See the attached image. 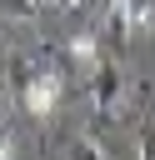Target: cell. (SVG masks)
<instances>
[{"instance_id": "1", "label": "cell", "mask_w": 155, "mask_h": 160, "mask_svg": "<svg viewBox=\"0 0 155 160\" xmlns=\"http://www.w3.org/2000/svg\"><path fill=\"white\" fill-rule=\"evenodd\" d=\"M120 90H125V80H120V65H115V60H100V65L90 70V105H95V115H115V105H120Z\"/></svg>"}, {"instance_id": "2", "label": "cell", "mask_w": 155, "mask_h": 160, "mask_svg": "<svg viewBox=\"0 0 155 160\" xmlns=\"http://www.w3.org/2000/svg\"><path fill=\"white\" fill-rule=\"evenodd\" d=\"M20 100H25L30 115H50L55 100H60V75H30V80L20 85Z\"/></svg>"}, {"instance_id": "3", "label": "cell", "mask_w": 155, "mask_h": 160, "mask_svg": "<svg viewBox=\"0 0 155 160\" xmlns=\"http://www.w3.org/2000/svg\"><path fill=\"white\" fill-rule=\"evenodd\" d=\"M70 55H75V65H85V70H95V65H100V50H95V40H90V35H75V40H70Z\"/></svg>"}, {"instance_id": "4", "label": "cell", "mask_w": 155, "mask_h": 160, "mask_svg": "<svg viewBox=\"0 0 155 160\" xmlns=\"http://www.w3.org/2000/svg\"><path fill=\"white\" fill-rule=\"evenodd\" d=\"M45 0H5V20H35Z\"/></svg>"}, {"instance_id": "5", "label": "cell", "mask_w": 155, "mask_h": 160, "mask_svg": "<svg viewBox=\"0 0 155 160\" xmlns=\"http://www.w3.org/2000/svg\"><path fill=\"white\" fill-rule=\"evenodd\" d=\"M65 160H105V155H100V150H95V145H90V140H75V145H70V155H65Z\"/></svg>"}, {"instance_id": "6", "label": "cell", "mask_w": 155, "mask_h": 160, "mask_svg": "<svg viewBox=\"0 0 155 160\" xmlns=\"http://www.w3.org/2000/svg\"><path fill=\"white\" fill-rule=\"evenodd\" d=\"M140 160H155V125L140 130Z\"/></svg>"}, {"instance_id": "7", "label": "cell", "mask_w": 155, "mask_h": 160, "mask_svg": "<svg viewBox=\"0 0 155 160\" xmlns=\"http://www.w3.org/2000/svg\"><path fill=\"white\" fill-rule=\"evenodd\" d=\"M60 10H95V5H110V0H55Z\"/></svg>"}]
</instances>
